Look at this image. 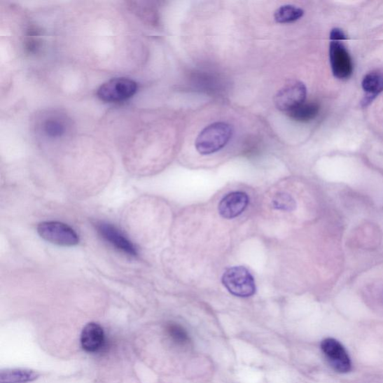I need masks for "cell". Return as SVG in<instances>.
<instances>
[{
    "label": "cell",
    "instance_id": "obj_1",
    "mask_svg": "<svg viewBox=\"0 0 383 383\" xmlns=\"http://www.w3.org/2000/svg\"><path fill=\"white\" fill-rule=\"evenodd\" d=\"M233 134L231 125L215 123L206 127L195 140V148L202 155H210L223 149Z\"/></svg>",
    "mask_w": 383,
    "mask_h": 383
},
{
    "label": "cell",
    "instance_id": "obj_2",
    "mask_svg": "<svg viewBox=\"0 0 383 383\" xmlns=\"http://www.w3.org/2000/svg\"><path fill=\"white\" fill-rule=\"evenodd\" d=\"M225 288L234 296L250 298L256 292L255 279L248 269L242 266L228 269L222 278Z\"/></svg>",
    "mask_w": 383,
    "mask_h": 383
},
{
    "label": "cell",
    "instance_id": "obj_3",
    "mask_svg": "<svg viewBox=\"0 0 383 383\" xmlns=\"http://www.w3.org/2000/svg\"><path fill=\"white\" fill-rule=\"evenodd\" d=\"M137 83L128 78H114L102 84L97 95L102 102L118 103L130 99L137 92Z\"/></svg>",
    "mask_w": 383,
    "mask_h": 383
},
{
    "label": "cell",
    "instance_id": "obj_4",
    "mask_svg": "<svg viewBox=\"0 0 383 383\" xmlns=\"http://www.w3.org/2000/svg\"><path fill=\"white\" fill-rule=\"evenodd\" d=\"M38 233L47 242L63 246H73L80 242L79 236L67 224L60 222H43L38 226Z\"/></svg>",
    "mask_w": 383,
    "mask_h": 383
},
{
    "label": "cell",
    "instance_id": "obj_5",
    "mask_svg": "<svg viewBox=\"0 0 383 383\" xmlns=\"http://www.w3.org/2000/svg\"><path fill=\"white\" fill-rule=\"evenodd\" d=\"M307 90L304 83L291 81L284 85L275 96V104L279 111L288 113L305 102Z\"/></svg>",
    "mask_w": 383,
    "mask_h": 383
},
{
    "label": "cell",
    "instance_id": "obj_6",
    "mask_svg": "<svg viewBox=\"0 0 383 383\" xmlns=\"http://www.w3.org/2000/svg\"><path fill=\"white\" fill-rule=\"evenodd\" d=\"M321 347L328 362L338 373L347 374L352 370L351 359L347 349L336 339L333 337L324 339Z\"/></svg>",
    "mask_w": 383,
    "mask_h": 383
},
{
    "label": "cell",
    "instance_id": "obj_7",
    "mask_svg": "<svg viewBox=\"0 0 383 383\" xmlns=\"http://www.w3.org/2000/svg\"><path fill=\"white\" fill-rule=\"evenodd\" d=\"M330 60L332 71L336 78L346 80L354 73L351 57L342 43L332 41L330 46Z\"/></svg>",
    "mask_w": 383,
    "mask_h": 383
},
{
    "label": "cell",
    "instance_id": "obj_8",
    "mask_svg": "<svg viewBox=\"0 0 383 383\" xmlns=\"http://www.w3.org/2000/svg\"><path fill=\"white\" fill-rule=\"evenodd\" d=\"M249 203V198L246 193L232 192L227 194L221 201L218 211L222 217L231 220L242 214Z\"/></svg>",
    "mask_w": 383,
    "mask_h": 383
},
{
    "label": "cell",
    "instance_id": "obj_9",
    "mask_svg": "<svg viewBox=\"0 0 383 383\" xmlns=\"http://www.w3.org/2000/svg\"><path fill=\"white\" fill-rule=\"evenodd\" d=\"M97 228L103 238L117 249L131 256L137 255V251L133 244L115 226L102 223L97 225Z\"/></svg>",
    "mask_w": 383,
    "mask_h": 383
},
{
    "label": "cell",
    "instance_id": "obj_10",
    "mask_svg": "<svg viewBox=\"0 0 383 383\" xmlns=\"http://www.w3.org/2000/svg\"><path fill=\"white\" fill-rule=\"evenodd\" d=\"M81 343L88 353H95L104 347L105 334L103 328L96 323H88L81 333Z\"/></svg>",
    "mask_w": 383,
    "mask_h": 383
},
{
    "label": "cell",
    "instance_id": "obj_11",
    "mask_svg": "<svg viewBox=\"0 0 383 383\" xmlns=\"http://www.w3.org/2000/svg\"><path fill=\"white\" fill-rule=\"evenodd\" d=\"M69 119L60 113H52L43 119L42 132L49 138H60L67 132Z\"/></svg>",
    "mask_w": 383,
    "mask_h": 383
},
{
    "label": "cell",
    "instance_id": "obj_12",
    "mask_svg": "<svg viewBox=\"0 0 383 383\" xmlns=\"http://www.w3.org/2000/svg\"><path fill=\"white\" fill-rule=\"evenodd\" d=\"M362 85L363 90L366 92L362 104L363 106H367L383 92V74L378 72L368 74L363 81Z\"/></svg>",
    "mask_w": 383,
    "mask_h": 383
},
{
    "label": "cell",
    "instance_id": "obj_13",
    "mask_svg": "<svg viewBox=\"0 0 383 383\" xmlns=\"http://www.w3.org/2000/svg\"><path fill=\"white\" fill-rule=\"evenodd\" d=\"M37 372L28 369H6L0 372V383H26L36 380Z\"/></svg>",
    "mask_w": 383,
    "mask_h": 383
},
{
    "label": "cell",
    "instance_id": "obj_14",
    "mask_svg": "<svg viewBox=\"0 0 383 383\" xmlns=\"http://www.w3.org/2000/svg\"><path fill=\"white\" fill-rule=\"evenodd\" d=\"M320 112V106L315 102H304L288 114L294 121L309 123L312 121Z\"/></svg>",
    "mask_w": 383,
    "mask_h": 383
},
{
    "label": "cell",
    "instance_id": "obj_15",
    "mask_svg": "<svg viewBox=\"0 0 383 383\" xmlns=\"http://www.w3.org/2000/svg\"><path fill=\"white\" fill-rule=\"evenodd\" d=\"M304 15V11L297 6L286 5L279 7L274 13V19L279 24H291Z\"/></svg>",
    "mask_w": 383,
    "mask_h": 383
},
{
    "label": "cell",
    "instance_id": "obj_16",
    "mask_svg": "<svg viewBox=\"0 0 383 383\" xmlns=\"http://www.w3.org/2000/svg\"><path fill=\"white\" fill-rule=\"evenodd\" d=\"M273 209L284 211H292L296 209V202L293 199V197L286 193H280L277 194L272 202Z\"/></svg>",
    "mask_w": 383,
    "mask_h": 383
},
{
    "label": "cell",
    "instance_id": "obj_17",
    "mask_svg": "<svg viewBox=\"0 0 383 383\" xmlns=\"http://www.w3.org/2000/svg\"><path fill=\"white\" fill-rule=\"evenodd\" d=\"M167 332L172 340L179 345H188L190 342L188 332L179 324L169 323L167 326Z\"/></svg>",
    "mask_w": 383,
    "mask_h": 383
},
{
    "label": "cell",
    "instance_id": "obj_18",
    "mask_svg": "<svg viewBox=\"0 0 383 383\" xmlns=\"http://www.w3.org/2000/svg\"><path fill=\"white\" fill-rule=\"evenodd\" d=\"M330 39L333 41H343L347 39V36L342 29L335 28L330 32Z\"/></svg>",
    "mask_w": 383,
    "mask_h": 383
}]
</instances>
